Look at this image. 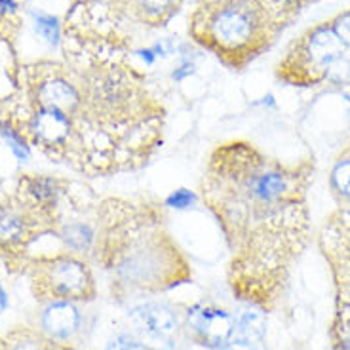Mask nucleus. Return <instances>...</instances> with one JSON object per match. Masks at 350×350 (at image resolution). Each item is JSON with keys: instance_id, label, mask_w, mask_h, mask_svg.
I'll return each instance as SVG.
<instances>
[{"instance_id": "obj_1", "label": "nucleus", "mask_w": 350, "mask_h": 350, "mask_svg": "<svg viewBox=\"0 0 350 350\" xmlns=\"http://www.w3.org/2000/svg\"><path fill=\"white\" fill-rule=\"evenodd\" d=\"M306 175L245 141L219 145L202 179V200L225 234L230 284L265 308L305 244Z\"/></svg>"}, {"instance_id": "obj_2", "label": "nucleus", "mask_w": 350, "mask_h": 350, "mask_svg": "<svg viewBox=\"0 0 350 350\" xmlns=\"http://www.w3.org/2000/svg\"><path fill=\"white\" fill-rule=\"evenodd\" d=\"M101 252L114 282L139 291H162L189 278L177 245L154 213L133 204L114 202L107 213Z\"/></svg>"}, {"instance_id": "obj_3", "label": "nucleus", "mask_w": 350, "mask_h": 350, "mask_svg": "<svg viewBox=\"0 0 350 350\" xmlns=\"http://www.w3.org/2000/svg\"><path fill=\"white\" fill-rule=\"evenodd\" d=\"M322 245L337 282L335 341L350 342V208L337 211L325 225Z\"/></svg>"}, {"instance_id": "obj_4", "label": "nucleus", "mask_w": 350, "mask_h": 350, "mask_svg": "<svg viewBox=\"0 0 350 350\" xmlns=\"http://www.w3.org/2000/svg\"><path fill=\"white\" fill-rule=\"evenodd\" d=\"M206 29L221 50H244L261 29V10L254 0H225L211 12Z\"/></svg>"}, {"instance_id": "obj_5", "label": "nucleus", "mask_w": 350, "mask_h": 350, "mask_svg": "<svg viewBox=\"0 0 350 350\" xmlns=\"http://www.w3.org/2000/svg\"><path fill=\"white\" fill-rule=\"evenodd\" d=\"M38 284L48 295H52L53 301H82L96 295L90 267L70 255H62L46 262L38 274Z\"/></svg>"}, {"instance_id": "obj_6", "label": "nucleus", "mask_w": 350, "mask_h": 350, "mask_svg": "<svg viewBox=\"0 0 350 350\" xmlns=\"http://www.w3.org/2000/svg\"><path fill=\"white\" fill-rule=\"evenodd\" d=\"M345 44L329 27H318L305 36L297 52V63L293 65L299 80L314 82L327 79V72L337 59H341Z\"/></svg>"}, {"instance_id": "obj_7", "label": "nucleus", "mask_w": 350, "mask_h": 350, "mask_svg": "<svg viewBox=\"0 0 350 350\" xmlns=\"http://www.w3.org/2000/svg\"><path fill=\"white\" fill-rule=\"evenodd\" d=\"M185 327L193 341L217 350L234 337V316L225 308L198 303L187 310Z\"/></svg>"}, {"instance_id": "obj_8", "label": "nucleus", "mask_w": 350, "mask_h": 350, "mask_svg": "<svg viewBox=\"0 0 350 350\" xmlns=\"http://www.w3.org/2000/svg\"><path fill=\"white\" fill-rule=\"evenodd\" d=\"M133 327L150 339H170L177 333L181 320L174 306L166 303H143L130 310Z\"/></svg>"}, {"instance_id": "obj_9", "label": "nucleus", "mask_w": 350, "mask_h": 350, "mask_svg": "<svg viewBox=\"0 0 350 350\" xmlns=\"http://www.w3.org/2000/svg\"><path fill=\"white\" fill-rule=\"evenodd\" d=\"M29 131L38 145L50 149L69 143L72 135L69 116L57 109H48V107H40L33 114L29 122Z\"/></svg>"}, {"instance_id": "obj_10", "label": "nucleus", "mask_w": 350, "mask_h": 350, "mask_svg": "<svg viewBox=\"0 0 350 350\" xmlns=\"http://www.w3.org/2000/svg\"><path fill=\"white\" fill-rule=\"evenodd\" d=\"M80 312L72 301L55 299L44 306L40 316L42 332L52 341H69L80 327Z\"/></svg>"}, {"instance_id": "obj_11", "label": "nucleus", "mask_w": 350, "mask_h": 350, "mask_svg": "<svg viewBox=\"0 0 350 350\" xmlns=\"http://www.w3.org/2000/svg\"><path fill=\"white\" fill-rule=\"evenodd\" d=\"M36 99H38V107L57 109V111L70 116L79 107L80 94L79 90L67 80L53 79L46 80L44 84L38 86Z\"/></svg>"}, {"instance_id": "obj_12", "label": "nucleus", "mask_w": 350, "mask_h": 350, "mask_svg": "<svg viewBox=\"0 0 350 350\" xmlns=\"http://www.w3.org/2000/svg\"><path fill=\"white\" fill-rule=\"evenodd\" d=\"M267 332V314L265 308L247 303L234 314V337L240 341H261Z\"/></svg>"}, {"instance_id": "obj_13", "label": "nucleus", "mask_w": 350, "mask_h": 350, "mask_svg": "<svg viewBox=\"0 0 350 350\" xmlns=\"http://www.w3.org/2000/svg\"><path fill=\"white\" fill-rule=\"evenodd\" d=\"M27 237V221L16 208L0 206V244H21Z\"/></svg>"}, {"instance_id": "obj_14", "label": "nucleus", "mask_w": 350, "mask_h": 350, "mask_svg": "<svg viewBox=\"0 0 350 350\" xmlns=\"http://www.w3.org/2000/svg\"><path fill=\"white\" fill-rule=\"evenodd\" d=\"M96 228L92 227V225H88V223H80V221L65 225L62 230V240L70 252H75V254L90 252L94 247V244H96Z\"/></svg>"}, {"instance_id": "obj_15", "label": "nucleus", "mask_w": 350, "mask_h": 350, "mask_svg": "<svg viewBox=\"0 0 350 350\" xmlns=\"http://www.w3.org/2000/svg\"><path fill=\"white\" fill-rule=\"evenodd\" d=\"M29 193L33 194L35 198L42 208H50V206H55V202L62 194V187L55 179H50V177H36L29 183Z\"/></svg>"}, {"instance_id": "obj_16", "label": "nucleus", "mask_w": 350, "mask_h": 350, "mask_svg": "<svg viewBox=\"0 0 350 350\" xmlns=\"http://www.w3.org/2000/svg\"><path fill=\"white\" fill-rule=\"evenodd\" d=\"M332 189L350 206V157L341 158L332 172Z\"/></svg>"}, {"instance_id": "obj_17", "label": "nucleus", "mask_w": 350, "mask_h": 350, "mask_svg": "<svg viewBox=\"0 0 350 350\" xmlns=\"http://www.w3.org/2000/svg\"><path fill=\"white\" fill-rule=\"evenodd\" d=\"M6 350H55L52 339H42L35 333H16L6 342Z\"/></svg>"}, {"instance_id": "obj_18", "label": "nucleus", "mask_w": 350, "mask_h": 350, "mask_svg": "<svg viewBox=\"0 0 350 350\" xmlns=\"http://www.w3.org/2000/svg\"><path fill=\"white\" fill-rule=\"evenodd\" d=\"M35 29L38 35L42 36L48 44L55 46L59 40V25L57 19L46 14H35Z\"/></svg>"}, {"instance_id": "obj_19", "label": "nucleus", "mask_w": 350, "mask_h": 350, "mask_svg": "<svg viewBox=\"0 0 350 350\" xmlns=\"http://www.w3.org/2000/svg\"><path fill=\"white\" fill-rule=\"evenodd\" d=\"M0 135L6 139V143L10 145L12 152H14V154H16V157H18L21 162H25L27 158H29V147L25 145L23 137H21L19 133H16V131L12 130L10 126H0Z\"/></svg>"}, {"instance_id": "obj_20", "label": "nucleus", "mask_w": 350, "mask_h": 350, "mask_svg": "<svg viewBox=\"0 0 350 350\" xmlns=\"http://www.w3.org/2000/svg\"><path fill=\"white\" fill-rule=\"evenodd\" d=\"M175 0H139V6L147 16L158 18V16H164L170 10L174 8Z\"/></svg>"}, {"instance_id": "obj_21", "label": "nucleus", "mask_w": 350, "mask_h": 350, "mask_svg": "<svg viewBox=\"0 0 350 350\" xmlns=\"http://www.w3.org/2000/svg\"><path fill=\"white\" fill-rule=\"evenodd\" d=\"M196 200V196H194L191 191H187V189H177L174 193L170 194L166 198V206L170 208H175V210H185V208H191Z\"/></svg>"}, {"instance_id": "obj_22", "label": "nucleus", "mask_w": 350, "mask_h": 350, "mask_svg": "<svg viewBox=\"0 0 350 350\" xmlns=\"http://www.w3.org/2000/svg\"><path fill=\"white\" fill-rule=\"evenodd\" d=\"M332 29L335 31V35L341 38V42L345 46H350V12L349 14H342V16L335 19Z\"/></svg>"}, {"instance_id": "obj_23", "label": "nucleus", "mask_w": 350, "mask_h": 350, "mask_svg": "<svg viewBox=\"0 0 350 350\" xmlns=\"http://www.w3.org/2000/svg\"><path fill=\"white\" fill-rule=\"evenodd\" d=\"M217 350H257V349H255V342L240 341V339H230L227 345H223V347Z\"/></svg>"}, {"instance_id": "obj_24", "label": "nucleus", "mask_w": 350, "mask_h": 350, "mask_svg": "<svg viewBox=\"0 0 350 350\" xmlns=\"http://www.w3.org/2000/svg\"><path fill=\"white\" fill-rule=\"evenodd\" d=\"M131 342H133V339L126 337V335H120L113 342H109V347L105 350H130Z\"/></svg>"}, {"instance_id": "obj_25", "label": "nucleus", "mask_w": 350, "mask_h": 350, "mask_svg": "<svg viewBox=\"0 0 350 350\" xmlns=\"http://www.w3.org/2000/svg\"><path fill=\"white\" fill-rule=\"evenodd\" d=\"M16 8V4L12 0H0V14H6V12H12Z\"/></svg>"}]
</instances>
